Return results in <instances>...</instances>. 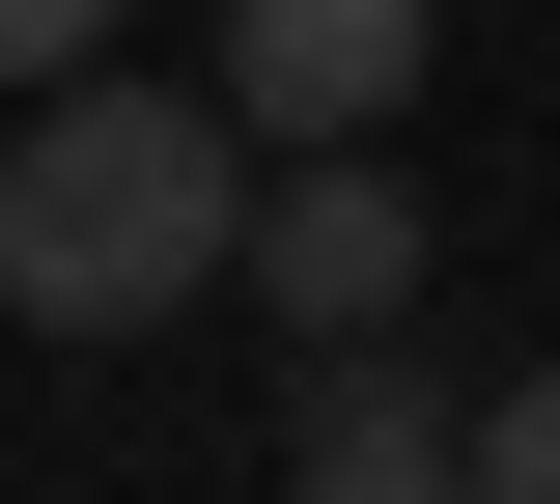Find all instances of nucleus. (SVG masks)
Listing matches in <instances>:
<instances>
[{
	"mask_svg": "<svg viewBox=\"0 0 560 504\" xmlns=\"http://www.w3.org/2000/svg\"><path fill=\"white\" fill-rule=\"evenodd\" d=\"M197 281H253V113L57 84V113L0 141V308H28V337H168Z\"/></svg>",
	"mask_w": 560,
	"mask_h": 504,
	"instance_id": "nucleus-1",
	"label": "nucleus"
},
{
	"mask_svg": "<svg viewBox=\"0 0 560 504\" xmlns=\"http://www.w3.org/2000/svg\"><path fill=\"white\" fill-rule=\"evenodd\" d=\"M253 308L364 364V337L420 308V168H393V141H308V168H253Z\"/></svg>",
	"mask_w": 560,
	"mask_h": 504,
	"instance_id": "nucleus-2",
	"label": "nucleus"
},
{
	"mask_svg": "<svg viewBox=\"0 0 560 504\" xmlns=\"http://www.w3.org/2000/svg\"><path fill=\"white\" fill-rule=\"evenodd\" d=\"M420 28H448V0H224V113H253V168L393 141V113H420Z\"/></svg>",
	"mask_w": 560,
	"mask_h": 504,
	"instance_id": "nucleus-3",
	"label": "nucleus"
},
{
	"mask_svg": "<svg viewBox=\"0 0 560 504\" xmlns=\"http://www.w3.org/2000/svg\"><path fill=\"white\" fill-rule=\"evenodd\" d=\"M280 504H477V421H420L393 364H308V421H280Z\"/></svg>",
	"mask_w": 560,
	"mask_h": 504,
	"instance_id": "nucleus-4",
	"label": "nucleus"
},
{
	"mask_svg": "<svg viewBox=\"0 0 560 504\" xmlns=\"http://www.w3.org/2000/svg\"><path fill=\"white\" fill-rule=\"evenodd\" d=\"M84 57H113V0H0V84H28V113H57Z\"/></svg>",
	"mask_w": 560,
	"mask_h": 504,
	"instance_id": "nucleus-5",
	"label": "nucleus"
},
{
	"mask_svg": "<svg viewBox=\"0 0 560 504\" xmlns=\"http://www.w3.org/2000/svg\"><path fill=\"white\" fill-rule=\"evenodd\" d=\"M477 504H560V364H533V392L477 421Z\"/></svg>",
	"mask_w": 560,
	"mask_h": 504,
	"instance_id": "nucleus-6",
	"label": "nucleus"
}]
</instances>
